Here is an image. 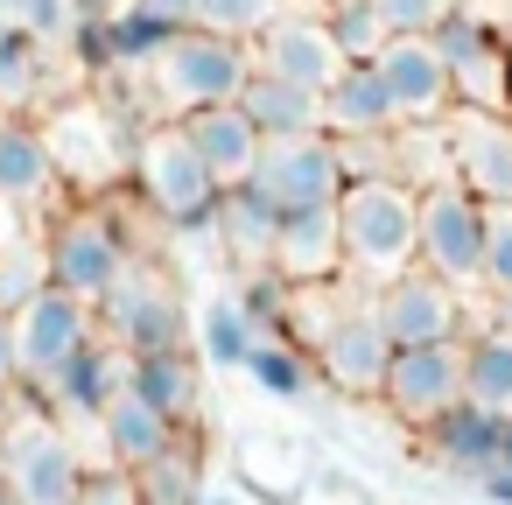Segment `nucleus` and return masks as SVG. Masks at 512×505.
<instances>
[{
  "instance_id": "obj_1",
  "label": "nucleus",
  "mask_w": 512,
  "mask_h": 505,
  "mask_svg": "<svg viewBox=\"0 0 512 505\" xmlns=\"http://www.w3.org/2000/svg\"><path fill=\"white\" fill-rule=\"evenodd\" d=\"M337 225H344V267L365 281H400L421 260V190L414 183H344L337 197Z\"/></svg>"
},
{
  "instance_id": "obj_2",
  "label": "nucleus",
  "mask_w": 512,
  "mask_h": 505,
  "mask_svg": "<svg viewBox=\"0 0 512 505\" xmlns=\"http://www.w3.org/2000/svg\"><path fill=\"white\" fill-rule=\"evenodd\" d=\"M155 85V106L190 120L204 106H239V92L253 85V50L246 43H225V36H204V29H183L169 43V57L148 71Z\"/></svg>"
},
{
  "instance_id": "obj_3",
  "label": "nucleus",
  "mask_w": 512,
  "mask_h": 505,
  "mask_svg": "<svg viewBox=\"0 0 512 505\" xmlns=\"http://www.w3.org/2000/svg\"><path fill=\"white\" fill-rule=\"evenodd\" d=\"M428 43H435L442 64H449L456 113H512V36L477 8V0L449 8Z\"/></svg>"
},
{
  "instance_id": "obj_4",
  "label": "nucleus",
  "mask_w": 512,
  "mask_h": 505,
  "mask_svg": "<svg viewBox=\"0 0 512 505\" xmlns=\"http://www.w3.org/2000/svg\"><path fill=\"white\" fill-rule=\"evenodd\" d=\"M43 141H50L57 176H71V183H85V190H106V183L134 176V148H141L134 120L113 113L106 99H71V106H57V113L43 120Z\"/></svg>"
},
{
  "instance_id": "obj_5",
  "label": "nucleus",
  "mask_w": 512,
  "mask_h": 505,
  "mask_svg": "<svg viewBox=\"0 0 512 505\" xmlns=\"http://www.w3.org/2000/svg\"><path fill=\"white\" fill-rule=\"evenodd\" d=\"M134 190H141V204L148 211H162L176 232H190V225H204V218H218V176L204 169V155L190 148V134L169 120V127H148L141 134V148H134Z\"/></svg>"
},
{
  "instance_id": "obj_6",
  "label": "nucleus",
  "mask_w": 512,
  "mask_h": 505,
  "mask_svg": "<svg viewBox=\"0 0 512 505\" xmlns=\"http://www.w3.org/2000/svg\"><path fill=\"white\" fill-rule=\"evenodd\" d=\"M246 190H253L260 204H274L281 218H295V211H330V204L344 197V155H337L330 134L267 141L260 162H253V176H246Z\"/></svg>"
},
{
  "instance_id": "obj_7",
  "label": "nucleus",
  "mask_w": 512,
  "mask_h": 505,
  "mask_svg": "<svg viewBox=\"0 0 512 505\" xmlns=\"http://www.w3.org/2000/svg\"><path fill=\"white\" fill-rule=\"evenodd\" d=\"M50 288H64V295H78V302H106L120 281H127V267H134V253H127V232L106 218V211H71L57 232H50Z\"/></svg>"
},
{
  "instance_id": "obj_8",
  "label": "nucleus",
  "mask_w": 512,
  "mask_h": 505,
  "mask_svg": "<svg viewBox=\"0 0 512 505\" xmlns=\"http://www.w3.org/2000/svg\"><path fill=\"white\" fill-rule=\"evenodd\" d=\"M484 225H491V211L463 183L421 190V267L449 288L484 281Z\"/></svg>"
},
{
  "instance_id": "obj_9",
  "label": "nucleus",
  "mask_w": 512,
  "mask_h": 505,
  "mask_svg": "<svg viewBox=\"0 0 512 505\" xmlns=\"http://www.w3.org/2000/svg\"><path fill=\"white\" fill-rule=\"evenodd\" d=\"M99 316H106V344H120L127 358L183 351V337H190L183 295H176L169 274H155V267H127V281L99 302Z\"/></svg>"
},
{
  "instance_id": "obj_10",
  "label": "nucleus",
  "mask_w": 512,
  "mask_h": 505,
  "mask_svg": "<svg viewBox=\"0 0 512 505\" xmlns=\"http://www.w3.org/2000/svg\"><path fill=\"white\" fill-rule=\"evenodd\" d=\"M0 463H8V491L22 505H78L85 491V463H78V442L43 421V414H22L8 428V449H0Z\"/></svg>"
},
{
  "instance_id": "obj_11",
  "label": "nucleus",
  "mask_w": 512,
  "mask_h": 505,
  "mask_svg": "<svg viewBox=\"0 0 512 505\" xmlns=\"http://www.w3.org/2000/svg\"><path fill=\"white\" fill-rule=\"evenodd\" d=\"M372 316H379V330H386V344H393V351L463 344V302H456V288H449V281H435L428 267H414V274L386 281V288L372 295Z\"/></svg>"
},
{
  "instance_id": "obj_12",
  "label": "nucleus",
  "mask_w": 512,
  "mask_h": 505,
  "mask_svg": "<svg viewBox=\"0 0 512 505\" xmlns=\"http://www.w3.org/2000/svg\"><path fill=\"white\" fill-rule=\"evenodd\" d=\"M386 99H393V120L400 127H449L456 113V85H449V64L428 36H393L379 57H372Z\"/></svg>"
},
{
  "instance_id": "obj_13",
  "label": "nucleus",
  "mask_w": 512,
  "mask_h": 505,
  "mask_svg": "<svg viewBox=\"0 0 512 505\" xmlns=\"http://www.w3.org/2000/svg\"><path fill=\"white\" fill-rule=\"evenodd\" d=\"M92 344V302L64 295V288H43L22 316H15V358H22V379L29 386H57V372Z\"/></svg>"
},
{
  "instance_id": "obj_14",
  "label": "nucleus",
  "mask_w": 512,
  "mask_h": 505,
  "mask_svg": "<svg viewBox=\"0 0 512 505\" xmlns=\"http://www.w3.org/2000/svg\"><path fill=\"white\" fill-rule=\"evenodd\" d=\"M449 176L484 211H512V113H449Z\"/></svg>"
},
{
  "instance_id": "obj_15",
  "label": "nucleus",
  "mask_w": 512,
  "mask_h": 505,
  "mask_svg": "<svg viewBox=\"0 0 512 505\" xmlns=\"http://www.w3.org/2000/svg\"><path fill=\"white\" fill-rule=\"evenodd\" d=\"M253 71H267V78H281V85H295V92L323 99L351 64L337 57V43H330V22H323V15H281V22L253 43Z\"/></svg>"
},
{
  "instance_id": "obj_16",
  "label": "nucleus",
  "mask_w": 512,
  "mask_h": 505,
  "mask_svg": "<svg viewBox=\"0 0 512 505\" xmlns=\"http://www.w3.org/2000/svg\"><path fill=\"white\" fill-rule=\"evenodd\" d=\"M309 351H316V372H323V386H337V393H386L393 344H386V330H379L372 302H358V309L330 316V330H323Z\"/></svg>"
},
{
  "instance_id": "obj_17",
  "label": "nucleus",
  "mask_w": 512,
  "mask_h": 505,
  "mask_svg": "<svg viewBox=\"0 0 512 505\" xmlns=\"http://www.w3.org/2000/svg\"><path fill=\"white\" fill-rule=\"evenodd\" d=\"M400 421L435 428L449 407H463V344H428V351H393L386 393H379Z\"/></svg>"
},
{
  "instance_id": "obj_18",
  "label": "nucleus",
  "mask_w": 512,
  "mask_h": 505,
  "mask_svg": "<svg viewBox=\"0 0 512 505\" xmlns=\"http://www.w3.org/2000/svg\"><path fill=\"white\" fill-rule=\"evenodd\" d=\"M274 274L302 295V288H337L351 267H344V225H337V204L330 211H295L281 218V239H274Z\"/></svg>"
},
{
  "instance_id": "obj_19",
  "label": "nucleus",
  "mask_w": 512,
  "mask_h": 505,
  "mask_svg": "<svg viewBox=\"0 0 512 505\" xmlns=\"http://www.w3.org/2000/svg\"><path fill=\"white\" fill-rule=\"evenodd\" d=\"M183 134H190V148L204 155V169L218 176V190H239L246 176H253V162H260V127L239 113V106H204V113H190V120H176Z\"/></svg>"
},
{
  "instance_id": "obj_20",
  "label": "nucleus",
  "mask_w": 512,
  "mask_h": 505,
  "mask_svg": "<svg viewBox=\"0 0 512 505\" xmlns=\"http://www.w3.org/2000/svg\"><path fill=\"white\" fill-rule=\"evenodd\" d=\"M127 351L120 344H106V337H92L64 372H57V386H50V400L64 407V414H78V421H106V407L127 393Z\"/></svg>"
},
{
  "instance_id": "obj_21",
  "label": "nucleus",
  "mask_w": 512,
  "mask_h": 505,
  "mask_svg": "<svg viewBox=\"0 0 512 505\" xmlns=\"http://www.w3.org/2000/svg\"><path fill=\"white\" fill-rule=\"evenodd\" d=\"M400 120H393V99L379 85L372 64H351L330 92H323V134L330 141H386Z\"/></svg>"
},
{
  "instance_id": "obj_22",
  "label": "nucleus",
  "mask_w": 512,
  "mask_h": 505,
  "mask_svg": "<svg viewBox=\"0 0 512 505\" xmlns=\"http://www.w3.org/2000/svg\"><path fill=\"white\" fill-rule=\"evenodd\" d=\"M505 414H491V407H477V400H463V407H449L435 428H428V456L449 470V477H484V463L498 456V442H505Z\"/></svg>"
},
{
  "instance_id": "obj_23",
  "label": "nucleus",
  "mask_w": 512,
  "mask_h": 505,
  "mask_svg": "<svg viewBox=\"0 0 512 505\" xmlns=\"http://www.w3.org/2000/svg\"><path fill=\"white\" fill-rule=\"evenodd\" d=\"M274 239H281V211L260 204L246 183L218 197V246L232 253L239 274H267L274 267Z\"/></svg>"
},
{
  "instance_id": "obj_24",
  "label": "nucleus",
  "mask_w": 512,
  "mask_h": 505,
  "mask_svg": "<svg viewBox=\"0 0 512 505\" xmlns=\"http://www.w3.org/2000/svg\"><path fill=\"white\" fill-rule=\"evenodd\" d=\"M99 435H106V449H113V470H148V463H162V456L183 442L176 421H162L141 393H120V400L106 407Z\"/></svg>"
},
{
  "instance_id": "obj_25",
  "label": "nucleus",
  "mask_w": 512,
  "mask_h": 505,
  "mask_svg": "<svg viewBox=\"0 0 512 505\" xmlns=\"http://www.w3.org/2000/svg\"><path fill=\"white\" fill-rule=\"evenodd\" d=\"M50 190H57V162L43 127L0 113V204H43Z\"/></svg>"
},
{
  "instance_id": "obj_26",
  "label": "nucleus",
  "mask_w": 512,
  "mask_h": 505,
  "mask_svg": "<svg viewBox=\"0 0 512 505\" xmlns=\"http://www.w3.org/2000/svg\"><path fill=\"white\" fill-rule=\"evenodd\" d=\"M239 113L260 127V141L323 134V99H309V92H295V85H281V78H267V71H253V85L239 92Z\"/></svg>"
},
{
  "instance_id": "obj_27",
  "label": "nucleus",
  "mask_w": 512,
  "mask_h": 505,
  "mask_svg": "<svg viewBox=\"0 0 512 505\" xmlns=\"http://www.w3.org/2000/svg\"><path fill=\"white\" fill-rule=\"evenodd\" d=\"M127 393H141L162 421H190L197 414V358L190 351H148L127 365Z\"/></svg>"
},
{
  "instance_id": "obj_28",
  "label": "nucleus",
  "mask_w": 512,
  "mask_h": 505,
  "mask_svg": "<svg viewBox=\"0 0 512 505\" xmlns=\"http://www.w3.org/2000/svg\"><path fill=\"white\" fill-rule=\"evenodd\" d=\"M246 379H253L260 393H274V400L309 407L323 372H316V351H309V344H295V337H260L253 358H246Z\"/></svg>"
},
{
  "instance_id": "obj_29",
  "label": "nucleus",
  "mask_w": 512,
  "mask_h": 505,
  "mask_svg": "<svg viewBox=\"0 0 512 505\" xmlns=\"http://www.w3.org/2000/svg\"><path fill=\"white\" fill-rule=\"evenodd\" d=\"M463 400L491 407L512 421V330L484 323L470 344H463Z\"/></svg>"
},
{
  "instance_id": "obj_30",
  "label": "nucleus",
  "mask_w": 512,
  "mask_h": 505,
  "mask_svg": "<svg viewBox=\"0 0 512 505\" xmlns=\"http://www.w3.org/2000/svg\"><path fill=\"white\" fill-rule=\"evenodd\" d=\"M176 36H183V29H169V22H155V15H141V8L106 15V57H113V71H134V78H148V71L169 57Z\"/></svg>"
},
{
  "instance_id": "obj_31",
  "label": "nucleus",
  "mask_w": 512,
  "mask_h": 505,
  "mask_svg": "<svg viewBox=\"0 0 512 505\" xmlns=\"http://www.w3.org/2000/svg\"><path fill=\"white\" fill-rule=\"evenodd\" d=\"M253 344H260V330H253V316L239 309V295H218V302L204 309V323H197V351H204L218 372H246Z\"/></svg>"
},
{
  "instance_id": "obj_32",
  "label": "nucleus",
  "mask_w": 512,
  "mask_h": 505,
  "mask_svg": "<svg viewBox=\"0 0 512 505\" xmlns=\"http://www.w3.org/2000/svg\"><path fill=\"white\" fill-rule=\"evenodd\" d=\"M50 57L57 50H43L36 36H22V29H0V106H36L43 99V85H50Z\"/></svg>"
},
{
  "instance_id": "obj_33",
  "label": "nucleus",
  "mask_w": 512,
  "mask_h": 505,
  "mask_svg": "<svg viewBox=\"0 0 512 505\" xmlns=\"http://www.w3.org/2000/svg\"><path fill=\"white\" fill-rule=\"evenodd\" d=\"M288 15V0H197V29L204 36H225V43H260L274 22Z\"/></svg>"
},
{
  "instance_id": "obj_34",
  "label": "nucleus",
  "mask_w": 512,
  "mask_h": 505,
  "mask_svg": "<svg viewBox=\"0 0 512 505\" xmlns=\"http://www.w3.org/2000/svg\"><path fill=\"white\" fill-rule=\"evenodd\" d=\"M134 484H141V505H197L204 498V470H197V456L176 442L162 463H148V470H134Z\"/></svg>"
},
{
  "instance_id": "obj_35",
  "label": "nucleus",
  "mask_w": 512,
  "mask_h": 505,
  "mask_svg": "<svg viewBox=\"0 0 512 505\" xmlns=\"http://www.w3.org/2000/svg\"><path fill=\"white\" fill-rule=\"evenodd\" d=\"M323 22H330V43H337V57H344V64H372V57L393 43L372 0H351V8H337V15H323Z\"/></svg>"
},
{
  "instance_id": "obj_36",
  "label": "nucleus",
  "mask_w": 512,
  "mask_h": 505,
  "mask_svg": "<svg viewBox=\"0 0 512 505\" xmlns=\"http://www.w3.org/2000/svg\"><path fill=\"white\" fill-rule=\"evenodd\" d=\"M43 288H50V253H43V246L0 253V316H22Z\"/></svg>"
},
{
  "instance_id": "obj_37",
  "label": "nucleus",
  "mask_w": 512,
  "mask_h": 505,
  "mask_svg": "<svg viewBox=\"0 0 512 505\" xmlns=\"http://www.w3.org/2000/svg\"><path fill=\"white\" fill-rule=\"evenodd\" d=\"M372 8H379L386 36H435L456 0H372Z\"/></svg>"
},
{
  "instance_id": "obj_38",
  "label": "nucleus",
  "mask_w": 512,
  "mask_h": 505,
  "mask_svg": "<svg viewBox=\"0 0 512 505\" xmlns=\"http://www.w3.org/2000/svg\"><path fill=\"white\" fill-rule=\"evenodd\" d=\"M484 288L512 295V211H491L484 225Z\"/></svg>"
},
{
  "instance_id": "obj_39",
  "label": "nucleus",
  "mask_w": 512,
  "mask_h": 505,
  "mask_svg": "<svg viewBox=\"0 0 512 505\" xmlns=\"http://www.w3.org/2000/svg\"><path fill=\"white\" fill-rule=\"evenodd\" d=\"M78 505H141V484H134V470H85Z\"/></svg>"
},
{
  "instance_id": "obj_40",
  "label": "nucleus",
  "mask_w": 512,
  "mask_h": 505,
  "mask_svg": "<svg viewBox=\"0 0 512 505\" xmlns=\"http://www.w3.org/2000/svg\"><path fill=\"white\" fill-rule=\"evenodd\" d=\"M477 491H484L491 505H512V428H505V442H498V456L484 463V477H477Z\"/></svg>"
},
{
  "instance_id": "obj_41",
  "label": "nucleus",
  "mask_w": 512,
  "mask_h": 505,
  "mask_svg": "<svg viewBox=\"0 0 512 505\" xmlns=\"http://www.w3.org/2000/svg\"><path fill=\"white\" fill-rule=\"evenodd\" d=\"M127 8L155 15V22H169V29H197V0H127Z\"/></svg>"
},
{
  "instance_id": "obj_42",
  "label": "nucleus",
  "mask_w": 512,
  "mask_h": 505,
  "mask_svg": "<svg viewBox=\"0 0 512 505\" xmlns=\"http://www.w3.org/2000/svg\"><path fill=\"white\" fill-rule=\"evenodd\" d=\"M22 379V358H15V316H0V386Z\"/></svg>"
},
{
  "instance_id": "obj_43",
  "label": "nucleus",
  "mask_w": 512,
  "mask_h": 505,
  "mask_svg": "<svg viewBox=\"0 0 512 505\" xmlns=\"http://www.w3.org/2000/svg\"><path fill=\"white\" fill-rule=\"evenodd\" d=\"M71 8H78V22H106V15L127 8V0H71Z\"/></svg>"
},
{
  "instance_id": "obj_44",
  "label": "nucleus",
  "mask_w": 512,
  "mask_h": 505,
  "mask_svg": "<svg viewBox=\"0 0 512 505\" xmlns=\"http://www.w3.org/2000/svg\"><path fill=\"white\" fill-rule=\"evenodd\" d=\"M22 22V0H0V29H15Z\"/></svg>"
},
{
  "instance_id": "obj_45",
  "label": "nucleus",
  "mask_w": 512,
  "mask_h": 505,
  "mask_svg": "<svg viewBox=\"0 0 512 505\" xmlns=\"http://www.w3.org/2000/svg\"><path fill=\"white\" fill-rule=\"evenodd\" d=\"M8 428H15V414H8V393H0V449H8Z\"/></svg>"
},
{
  "instance_id": "obj_46",
  "label": "nucleus",
  "mask_w": 512,
  "mask_h": 505,
  "mask_svg": "<svg viewBox=\"0 0 512 505\" xmlns=\"http://www.w3.org/2000/svg\"><path fill=\"white\" fill-rule=\"evenodd\" d=\"M498 330H512V295H498V316H491Z\"/></svg>"
},
{
  "instance_id": "obj_47",
  "label": "nucleus",
  "mask_w": 512,
  "mask_h": 505,
  "mask_svg": "<svg viewBox=\"0 0 512 505\" xmlns=\"http://www.w3.org/2000/svg\"><path fill=\"white\" fill-rule=\"evenodd\" d=\"M197 505H239V491H204Z\"/></svg>"
},
{
  "instance_id": "obj_48",
  "label": "nucleus",
  "mask_w": 512,
  "mask_h": 505,
  "mask_svg": "<svg viewBox=\"0 0 512 505\" xmlns=\"http://www.w3.org/2000/svg\"><path fill=\"white\" fill-rule=\"evenodd\" d=\"M0 505H22V498H15V491H8V484H0Z\"/></svg>"
},
{
  "instance_id": "obj_49",
  "label": "nucleus",
  "mask_w": 512,
  "mask_h": 505,
  "mask_svg": "<svg viewBox=\"0 0 512 505\" xmlns=\"http://www.w3.org/2000/svg\"><path fill=\"white\" fill-rule=\"evenodd\" d=\"M337 8H351V0H330V15H337Z\"/></svg>"
},
{
  "instance_id": "obj_50",
  "label": "nucleus",
  "mask_w": 512,
  "mask_h": 505,
  "mask_svg": "<svg viewBox=\"0 0 512 505\" xmlns=\"http://www.w3.org/2000/svg\"><path fill=\"white\" fill-rule=\"evenodd\" d=\"M456 8H463V0H456Z\"/></svg>"
}]
</instances>
